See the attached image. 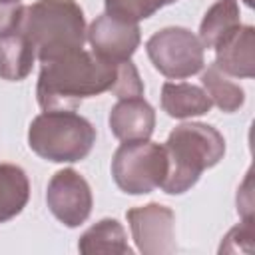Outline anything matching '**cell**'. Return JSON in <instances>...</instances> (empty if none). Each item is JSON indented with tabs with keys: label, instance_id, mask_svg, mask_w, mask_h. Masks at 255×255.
I'll use <instances>...</instances> for the list:
<instances>
[{
	"label": "cell",
	"instance_id": "6da1fadb",
	"mask_svg": "<svg viewBox=\"0 0 255 255\" xmlns=\"http://www.w3.org/2000/svg\"><path fill=\"white\" fill-rule=\"evenodd\" d=\"M120 62L84 48L42 64L36 98L42 110H74L82 100L116 90Z\"/></svg>",
	"mask_w": 255,
	"mask_h": 255
},
{
	"label": "cell",
	"instance_id": "7a4b0ae2",
	"mask_svg": "<svg viewBox=\"0 0 255 255\" xmlns=\"http://www.w3.org/2000/svg\"><path fill=\"white\" fill-rule=\"evenodd\" d=\"M20 32L44 64L84 48L86 18L76 0H36L24 8Z\"/></svg>",
	"mask_w": 255,
	"mask_h": 255
},
{
	"label": "cell",
	"instance_id": "3957f363",
	"mask_svg": "<svg viewBox=\"0 0 255 255\" xmlns=\"http://www.w3.org/2000/svg\"><path fill=\"white\" fill-rule=\"evenodd\" d=\"M167 153V175L161 189L167 195H181L191 189L201 173L217 165L225 155L223 135L207 124L189 122L177 126L163 143Z\"/></svg>",
	"mask_w": 255,
	"mask_h": 255
},
{
	"label": "cell",
	"instance_id": "277c9868",
	"mask_svg": "<svg viewBox=\"0 0 255 255\" xmlns=\"http://www.w3.org/2000/svg\"><path fill=\"white\" fill-rule=\"evenodd\" d=\"M96 143V128L74 110H44L28 128V145L42 159L74 163Z\"/></svg>",
	"mask_w": 255,
	"mask_h": 255
},
{
	"label": "cell",
	"instance_id": "5b68a950",
	"mask_svg": "<svg viewBox=\"0 0 255 255\" xmlns=\"http://www.w3.org/2000/svg\"><path fill=\"white\" fill-rule=\"evenodd\" d=\"M167 167L165 147L149 139L124 141L112 157L114 181L128 195H145L161 187Z\"/></svg>",
	"mask_w": 255,
	"mask_h": 255
},
{
	"label": "cell",
	"instance_id": "8992f818",
	"mask_svg": "<svg viewBox=\"0 0 255 255\" xmlns=\"http://www.w3.org/2000/svg\"><path fill=\"white\" fill-rule=\"evenodd\" d=\"M145 52L153 68L169 80L195 76L205 66L201 40L183 26H167L145 42Z\"/></svg>",
	"mask_w": 255,
	"mask_h": 255
},
{
	"label": "cell",
	"instance_id": "52a82bcc",
	"mask_svg": "<svg viewBox=\"0 0 255 255\" xmlns=\"http://www.w3.org/2000/svg\"><path fill=\"white\" fill-rule=\"evenodd\" d=\"M46 203L60 223L74 229L90 217L94 197L90 183L76 169L66 167L56 171L48 181Z\"/></svg>",
	"mask_w": 255,
	"mask_h": 255
},
{
	"label": "cell",
	"instance_id": "ba28073f",
	"mask_svg": "<svg viewBox=\"0 0 255 255\" xmlns=\"http://www.w3.org/2000/svg\"><path fill=\"white\" fill-rule=\"evenodd\" d=\"M128 223L135 247L143 255H171L175 245V215L169 207L161 203H147L131 207L128 213Z\"/></svg>",
	"mask_w": 255,
	"mask_h": 255
},
{
	"label": "cell",
	"instance_id": "9c48e42d",
	"mask_svg": "<svg viewBox=\"0 0 255 255\" xmlns=\"http://www.w3.org/2000/svg\"><path fill=\"white\" fill-rule=\"evenodd\" d=\"M86 38L96 56L112 62H122L133 56L141 42V32L137 24L114 18L104 12L88 26Z\"/></svg>",
	"mask_w": 255,
	"mask_h": 255
},
{
	"label": "cell",
	"instance_id": "30bf717a",
	"mask_svg": "<svg viewBox=\"0 0 255 255\" xmlns=\"http://www.w3.org/2000/svg\"><path fill=\"white\" fill-rule=\"evenodd\" d=\"M215 66L233 78L255 76V28L237 26L221 42H217Z\"/></svg>",
	"mask_w": 255,
	"mask_h": 255
},
{
	"label": "cell",
	"instance_id": "8fae6325",
	"mask_svg": "<svg viewBox=\"0 0 255 255\" xmlns=\"http://www.w3.org/2000/svg\"><path fill=\"white\" fill-rule=\"evenodd\" d=\"M112 133L122 141L149 139L155 128V112L141 98H122L112 110L108 118Z\"/></svg>",
	"mask_w": 255,
	"mask_h": 255
},
{
	"label": "cell",
	"instance_id": "7c38bea8",
	"mask_svg": "<svg viewBox=\"0 0 255 255\" xmlns=\"http://www.w3.org/2000/svg\"><path fill=\"white\" fill-rule=\"evenodd\" d=\"M211 100L203 88L187 82H165L161 86V108L169 118L187 120L211 110Z\"/></svg>",
	"mask_w": 255,
	"mask_h": 255
},
{
	"label": "cell",
	"instance_id": "4fadbf2b",
	"mask_svg": "<svg viewBox=\"0 0 255 255\" xmlns=\"http://www.w3.org/2000/svg\"><path fill=\"white\" fill-rule=\"evenodd\" d=\"M78 251L84 255H98V253L129 255L131 247L128 245V235L122 223L118 219L106 217L82 233L78 241Z\"/></svg>",
	"mask_w": 255,
	"mask_h": 255
},
{
	"label": "cell",
	"instance_id": "5bb4252c",
	"mask_svg": "<svg viewBox=\"0 0 255 255\" xmlns=\"http://www.w3.org/2000/svg\"><path fill=\"white\" fill-rule=\"evenodd\" d=\"M36 60L34 46L18 30L0 38V78L8 82H20L28 78Z\"/></svg>",
	"mask_w": 255,
	"mask_h": 255
},
{
	"label": "cell",
	"instance_id": "9a60e30c",
	"mask_svg": "<svg viewBox=\"0 0 255 255\" xmlns=\"http://www.w3.org/2000/svg\"><path fill=\"white\" fill-rule=\"evenodd\" d=\"M30 199V181L22 167L0 163V223L14 219Z\"/></svg>",
	"mask_w": 255,
	"mask_h": 255
},
{
	"label": "cell",
	"instance_id": "2e32d148",
	"mask_svg": "<svg viewBox=\"0 0 255 255\" xmlns=\"http://www.w3.org/2000/svg\"><path fill=\"white\" fill-rule=\"evenodd\" d=\"M239 4L237 0H217L211 4V8L205 12L197 38L201 40L203 48H215L217 42H221L227 34H231L237 26H241L239 18Z\"/></svg>",
	"mask_w": 255,
	"mask_h": 255
},
{
	"label": "cell",
	"instance_id": "e0dca14e",
	"mask_svg": "<svg viewBox=\"0 0 255 255\" xmlns=\"http://www.w3.org/2000/svg\"><path fill=\"white\" fill-rule=\"evenodd\" d=\"M201 86H203L205 94L209 96L211 104H215L225 114L237 112L245 104V92H243V88L239 84L231 82L229 76L223 74L215 64H211V66H207V70H203V74H201Z\"/></svg>",
	"mask_w": 255,
	"mask_h": 255
},
{
	"label": "cell",
	"instance_id": "ac0fdd59",
	"mask_svg": "<svg viewBox=\"0 0 255 255\" xmlns=\"http://www.w3.org/2000/svg\"><path fill=\"white\" fill-rule=\"evenodd\" d=\"M175 0H104V6H106V14L137 24L139 20L153 16L159 8Z\"/></svg>",
	"mask_w": 255,
	"mask_h": 255
},
{
	"label": "cell",
	"instance_id": "d6986e66",
	"mask_svg": "<svg viewBox=\"0 0 255 255\" xmlns=\"http://www.w3.org/2000/svg\"><path fill=\"white\" fill-rule=\"evenodd\" d=\"M114 96L118 100L143 96V82H141L139 72H137V68L133 66L131 60H122L120 62V68H118V84H116Z\"/></svg>",
	"mask_w": 255,
	"mask_h": 255
},
{
	"label": "cell",
	"instance_id": "ffe728a7",
	"mask_svg": "<svg viewBox=\"0 0 255 255\" xmlns=\"http://www.w3.org/2000/svg\"><path fill=\"white\" fill-rule=\"evenodd\" d=\"M239 239L247 241L243 249H245V251H251V245H249V243H251V239H253V221H245V219H241V223H239L237 227H233V229L225 235V239H223L219 251L237 253V251H239Z\"/></svg>",
	"mask_w": 255,
	"mask_h": 255
},
{
	"label": "cell",
	"instance_id": "44dd1931",
	"mask_svg": "<svg viewBox=\"0 0 255 255\" xmlns=\"http://www.w3.org/2000/svg\"><path fill=\"white\" fill-rule=\"evenodd\" d=\"M24 4L12 2V4H0V38L14 34L20 30L22 16H24Z\"/></svg>",
	"mask_w": 255,
	"mask_h": 255
},
{
	"label": "cell",
	"instance_id": "7402d4cb",
	"mask_svg": "<svg viewBox=\"0 0 255 255\" xmlns=\"http://www.w3.org/2000/svg\"><path fill=\"white\" fill-rule=\"evenodd\" d=\"M237 211L241 215V219L245 221H253V193H251V171L247 173L245 181L241 183V187L237 189Z\"/></svg>",
	"mask_w": 255,
	"mask_h": 255
},
{
	"label": "cell",
	"instance_id": "603a6c76",
	"mask_svg": "<svg viewBox=\"0 0 255 255\" xmlns=\"http://www.w3.org/2000/svg\"><path fill=\"white\" fill-rule=\"evenodd\" d=\"M12 2H20V0H0V4H12Z\"/></svg>",
	"mask_w": 255,
	"mask_h": 255
},
{
	"label": "cell",
	"instance_id": "cb8c5ba5",
	"mask_svg": "<svg viewBox=\"0 0 255 255\" xmlns=\"http://www.w3.org/2000/svg\"><path fill=\"white\" fill-rule=\"evenodd\" d=\"M243 2H245V6H249V8L253 6V0H243Z\"/></svg>",
	"mask_w": 255,
	"mask_h": 255
}]
</instances>
